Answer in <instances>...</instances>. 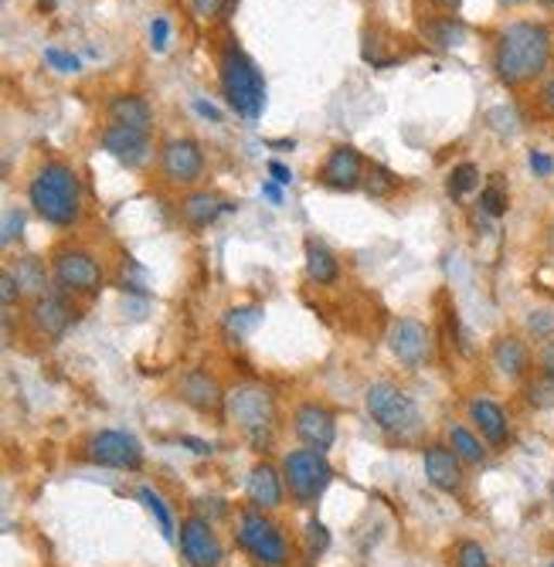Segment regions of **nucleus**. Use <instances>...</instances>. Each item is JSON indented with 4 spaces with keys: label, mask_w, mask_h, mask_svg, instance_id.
<instances>
[{
    "label": "nucleus",
    "mask_w": 554,
    "mask_h": 567,
    "mask_svg": "<svg viewBox=\"0 0 554 567\" xmlns=\"http://www.w3.org/2000/svg\"><path fill=\"white\" fill-rule=\"evenodd\" d=\"M106 113L113 123L133 126V130H143V133H150V126H154V109H150V102L143 95H133V92H123V95L109 99Z\"/></svg>",
    "instance_id": "obj_22"
},
{
    "label": "nucleus",
    "mask_w": 554,
    "mask_h": 567,
    "mask_svg": "<svg viewBox=\"0 0 554 567\" xmlns=\"http://www.w3.org/2000/svg\"><path fill=\"white\" fill-rule=\"evenodd\" d=\"M425 476L442 493H460L463 489V459L452 452L449 446L436 442L425 449Z\"/></svg>",
    "instance_id": "obj_17"
},
{
    "label": "nucleus",
    "mask_w": 554,
    "mask_h": 567,
    "mask_svg": "<svg viewBox=\"0 0 554 567\" xmlns=\"http://www.w3.org/2000/svg\"><path fill=\"white\" fill-rule=\"evenodd\" d=\"M140 500L146 503V510L154 513V520L160 524V533L167 537V540H173V517H170V510H167V503L157 497V489H150V486H143L140 489Z\"/></svg>",
    "instance_id": "obj_30"
},
{
    "label": "nucleus",
    "mask_w": 554,
    "mask_h": 567,
    "mask_svg": "<svg viewBox=\"0 0 554 567\" xmlns=\"http://www.w3.org/2000/svg\"><path fill=\"white\" fill-rule=\"evenodd\" d=\"M86 459L92 462V466H103V469L137 473L143 466V446L130 431L106 428V431H95L86 442Z\"/></svg>",
    "instance_id": "obj_8"
},
{
    "label": "nucleus",
    "mask_w": 554,
    "mask_h": 567,
    "mask_svg": "<svg viewBox=\"0 0 554 567\" xmlns=\"http://www.w3.org/2000/svg\"><path fill=\"white\" fill-rule=\"evenodd\" d=\"M167 41H170V21L154 17L150 21V44H154V51H167Z\"/></svg>",
    "instance_id": "obj_38"
},
{
    "label": "nucleus",
    "mask_w": 554,
    "mask_h": 567,
    "mask_svg": "<svg viewBox=\"0 0 554 567\" xmlns=\"http://www.w3.org/2000/svg\"><path fill=\"white\" fill-rule=\"evenodd\" d=\"M14 275H17V282H21L24 293H44V286H48L44 269L38 266V259H24V262L17 266Z\"/></svg>",
    "instance_id": "obj_31"
},
{
    "label": "nucleus",
    "mask_w": 554,
    "mask_h": 567,
    "mask_svg": "<svg viewBox=\"0 0 554 567\" xmlns=\"http://www.w3.org/2000/svg\"><path fill=\"white\" fill-rule=\"evenodd\" d=\"M307 275L313 282H320V286H334V282L340 279L337 255L317 239H307Z\"/></svg>",
    "instance_id": "obj_24"
},
{
    "label": "nucleus",
    "mask_w": 554,
    "mask_h": 567,
    "mask_svg": "<svg viewBox=\"0 0 554 567\" xmlns=\"http://www.w3.org/2000/svg\"><path fill=\"white\" fill-rule=\"evenodd\" d=\"M178 540H181V554L191 567H221L224 560L221 540L205 517H188Z\"/></svg>",
    "instance_id": "obj_11"
},
{
    "label": "nucleus",
    "mask_w": 554,
    "mask_h": 567,
    "mask_svg": "<svg viewBox=\"0 0 554 567\" xmlns=\"http://www.w3.org/2000/svg\"><path fill=\"white\" fill-rule=\"evenodd\" d=\"M503 8H520V4H527V0H500Z\"/></svg>",
    "instance_id": "obj_49"
},
{
    "label": "nucleus",
    "mask_w": 554,
    "mask_h": 567,
    "mask_svg": "<svg viewBox=\"0 0 554 567\" xmlns=\"http://www.w3.org/2000/svg\"><path fill=\"white\" fill-rule=\"evenodd\" d=\"M433 4H439V8H449V11H456L463 0H433Z\"/></svg>",
    "instance_id": "obj_48"
},
{
    "label": "nucleus",
    "mask_w": 554,
    "mask_h": 567,
    "mask_svg": "<svg viewBox=\"0 0 554 567\" xmlns=\"http://www.w3.org/2000/svg\"><path fill=\"white\" fill-rule=\"evenodd\" d=\"M554 38L541 21H511L503 24L493 41V72L507 89H524L538 82L551 65Z\"/></svg>",
    "instance_id": "obj_1"
},
{
    "label": "nucleus",
    "mask_w": 554,
    "mask_h": 567,
    "mask_svg": "<svg viewBox=\"0 0 554 567\" xmlns=\"http://www.w3.org/2000/svg\"><path fill=\"white\" fill-rule=\"evenodd\" d=\"M527 330H531L538 340H547L554 333V313H547V309H538V313H531V320H527Z\"/></svg>",
    "instance_id": "obj_37"
},
{
    "label": "nucleus",
    "mask_w": 554,
    "mask_h": 567,
    "mask_svg": "<svg viewBox=\"0 0 554 567\" xmlns=\"http://www.w3.org/2000/svg\"><path fill=\"white\" fill-rule=\"evenodd\" d=\"M283 482L280 473H275L269 462H259L256 469L248 476V500L256 510L269 513V510H280L283 506Z\"/></svg>",
    "instance_id": "obj_20"
},
{
    "label": "nucleus",
    "mask_w": 554,
    "mask_h": 567,
    "mask_svg": "<svg viewBox=\"0 0 554 567\" xmlns=\"http://www.w3.org/2000/svg\"><path fill=\"white\" fill-rule=\"evenodd\" d=\"M218 79H221V92L229 99V106L248 119L256 123L266 113V79L259 65L245 55V48L239 41H224L221 44V55H218Z\"/></svg>",
    "instance_id": "obj_3"
},
{
    "label": "nucleus",
    "mask_w": 554,
    "mask_h": 567,
    "mask_svg": "<svg viewBox=\"0 0 554 567\" xmlns=\"http://www.w3.org/2000/svg\"><path fill=\"white\" fill-rule=\"evenodd\" d=\"M541 374L554 381V340L541 350Z\"/></svg>",
    "instance_id": "obj_43"
},
{
    "label": "nucleus",
    "mask_w": 554,
    "mask_h": 567,
    "mask_svg": "<svg viewBox=\"0 0 554 567\" xmlns=\"http://www.w3.org/2000/svg\"><path fill=\"white\" fill-rule=\"evenodd\" d=\"M160 170L170 184H197L201 173H205V153H201L197 140L191 137H173L160 150Z\"/></svg>",
    "instance_id": "obj_10"
},
{
    "label": "nucleus",
    "mask_w": 554,
    "mask_h": 567,
    "mask_svg": "<svg viewBox=\"0 0 554 567\" xmlns=\"http://www.w3.org/2000/svg\"><path fill=\"white\" fill-rule=\"evenodd\" d=\"M21 296H24V289H21L14 269H4V275H0V299H4V309H11Z\"/></svg>",
    "instance_id": "obj_36"
},
{
    "label": "nucleus",
    "mask_w": 554,
    "mask_h": 567,
    "mask_svg": "<svg viewBox=\"0 0 554 567\" xmlns=\"http://www.w3.org/2000/svg\"><path fill=\"white\" fill-rule=\"evenodd\" d=\"M480 188V170H476V164H460V167H452L449 180H446V191L452 201H463L469 191Z\"/></svg>",
    "instance_id": "obj_28"
},
{
    "label": "nucleus",
    "mask_w": 554,
    "mask_h": 567,
    "mask_svg": "<svg viewBox=\"0 0 554 567\" xmlns=\"http://www.w3.org/2000/svg\"><path fill=\"white\" fill-rule=\"evenodd\" d=\"M323 184L326 188H334V191H355L361 188V180H364V160H361V153L355 146H334L331 153H326V160H323Z\"/></svg>",
    "instance_id": "obj_14"
},
{
    "label": "nucleus",
    "mask_w": 554,
    "mask_h": 567,
    "mask_svg": "<svg viewBox=\"0 0 554 567\" xmlns=\"http://www.w3.org/2000/svg\"><path fill=\"white\" fill-rule=\"evenodd\" d=\"M531 170L538 177H547V173H554V160L547 157V153H541V150H531Z\"/></svg>",
    "instance_id": "obj_42"
},
{
    "label": "nucleus",
    "mask_w": 554,
    "mask_h": 567,
    "mask_svg": "<svg viewBox=\"0 0 554 567\" xmlns=\"http://www.w3.org/2000/svg\"><path fill=\"white\" fill-rule=\"evenodd\" d=\"M194 113H197V116H205V119H211V123L221 119V113L211 106V102H205V99H194Z\"/></svg>",
    "instance_id": "obj_45"
},
{
    "label": "nucleus",
    "mask_w": 554,
    "mask_h": 567,
    "mask_svg": "<svg viewBox=\"0 0 554 567\" xmlns=\"http://www.w3.org/2000/svg\"><path fill=\"white\" fill-rule=\"evenodd\" d=\"M456 567H490V554L476 540H463L456 547Z\"/></svg>",
    "instance_id": "obj_32"
},
{
    "label": "nucleus",
    "mask_w": 554,
    "mask_h": 567,
    "mask_svg": "<svg viewBox=\"0 0 554 567\" xmlns=\"http://www.w3.org/2000/svg\"><path fill=\"white\" fill-rule=\"evenodd\" d=\"M52 275L62 286V293L72 296H92L103 286V269L86 248H62L52 259Z\"/></svg>",
    "instance_id": "obj_9"
},
{
    "label": "nucleus",
    "mask_w": 554,
    "mask_h": 567,
    "mask_svg": "<svg viewBox=\"0 0 554 567\" xmlns=\"http://www.w3.org/2000/svg\"><path fill=\"white\" fill-rule=\"evenodd\" d=\"M72 320H75V309H72V302L62 293H38L35 296L31 323H35V330L41 333V337L59 340L62 333L72 326Z\"/></svg>",
    "instance_id": "obj_15"
},
{
    "label": "nucleus",
    "mask_w": 554,
    "mask_h": 567,
    "mask_svg": "<svg viewBox=\"0 0 554 567\" xmlns=\"http://www.w3.org/2000/svg\"><path fill=\"white\" fill-rule=\"evenodd\" d=\"M544 106H547V109L554 113V79H551V82L544 86Z\"/></svg>",
    "instance_id": "obj_47"
},
{
    "label": "nucleus",
    "mask_w": 554,
    "mask_h": 567,
    "mask_svg": "<svg viewBox=\"0 0 554 567\" xmlns=\"http://www.w3.org/2000/svg\"><path fill=\"white\" fill-rule=\"evenodd\" d=\"M538 4H544V8H554V0H538Z\"/></svg>",
    "instance_id": "obj_50"
},
{
    "label": "nucleus",
    "mask_w": 554,
    "mask_h": 567,
    "mask_svg": "<svg viewBox=\"0 0 554 567\" xmlns=\"http://www.w3.org/2000/svg\"><path fill=\"white\" fill-rule=\"evenodd\" d=\"M507 204H511V194H507V184L500 180V173L490 180V184L484 188L480 194V211L490 215V218H500L503 211H507Z\"/></svg>",
    "instance_id": "obj_29"
},
{
    "label": "nucleus",
    "mask_w": 554,
    "mask_h": 567,
    "mask_svg": "<svg viewBox=\"0 0 554 567\" xmlns=\"http://www.w3.org/2000/svg\"><path fill=\"white\" fill-rule=\"evenodd\" d=\"M224 415H229L232 425H239L245 431L248 442H256L259 449L272 442L275 435V398L262 384H239V388L229 391V401H224Z\"/></svg>",
    "instance_id": "obj_4"
},
{
    "label": "nucleus",
    "mask_w": 554,
    "mask_h": 567,
    "mask_svg": "<svg viewBox=\"0 0 554 567\" xmlns=\"http://www.w3.org/2000/svg\"><path fill=\"white\" fill-rule=\"evenodd\" d=\"M395 188H398V180L385 167H371V173H368V194L371 197H388Z\"/></svg>",
    "instance_id": "obj_34"
},
{
    "label": "nucleus",
    "mask_w": 554,
    "mask_h": 567,
    "mask_svg": "<svg viewBox=\"0 0 554 567\" xmlns=\"http://www.w3.org/2000/svg\"><path fill=\"white\" fill-rule=\"evenodd\" d=\"M191 8L201 21H211L224 11V0H191Z\"/></svg>",
    "instance_id": "obj_41"
},
{
    "label": "nucleus",
    "mask_w": 554,
    "mask_h": 567,
    "mask_svg": "<svg viewBox=\"0 0 554 567\" xmlns=\"http://www.w3.org/2000/svg\"><path fill=\"white\" fill-rule=\"evenodd\" d=\"M232 208H235V204L218 201L211 191H194V194H188V197L181 201V218H184L191 228H208L218 215L232 211Z\"/></svg>",
    "instance_id": "obj_23"
},
{
    "label": "nucleus",
    "mask_w": 554,
    "mask_h": 567,
    "mask_svg": "<svg viewBox=\"0 0 554 567\" xmlns=\"http://www.w3.org/2000/svg\"><path fill=\"white\" fill-rule=\"evenodd\" d=\"M469 422L476 425V431L484 435V442L490 446H507L511 438V422H507V411H503L493 398H476L469 401Z\"/></svg>",
    "instance_id": "obj_19"
},
{
    "label": "nucleus",
    "mask_w": 554,
    "mask_h": 567,
    "mask_svg": "<svg viewBox=\"0 0 554 567\" xmlns=\"http://www.w3.org/2000/svg\"><path fill=\"white\" fill-rule=\"evenodd\" d=\"M449 449L456 452L463 462H469V466H480V462L487 459L484 442H480V438H476L469 428H463V425H452V428H449Z\"/></svg>",
    "instance_id": "obj_25"
},
{
    "label": "nucleus",
    "mask_w": 554,
    "mask_h": 567,
    "mask_svg": "<svg viewBox=\"0 0 554 567\" xmlns=\"http://www.w3.org/2000/svg\"><path fill=\"white\" fill-rule=\"evenodd\" d=\"M28 201L41 221L68 228L82 218V180L62 160L41 164L38 173L31 177Z\"/></svg>",
    "instance_id": "obj_2"
},
{
    "label": "nucleus",
    "mask_w": 554,
    "mask_h": 567,
    "mask_svg": "<svg viewBox=\"0 0 554 567\" xmlns=\"http://www.w3.org/2000/svg\"><path fill=\"white\" fill-rule=\"evenodd\" d=\"M551 567H554V564H551Z\"/></svg>",
    "instance_id": "obj_51"
},
{
    "label": "nucleus",
    "mask_w": 554,
    "mask_h": 567,
    "mask_svg": "<svg viewBox=\"0 0 554 567\" xmlns=\"http://www.w3.org/2000/svg\"><path fill=\"white\" fill-rule=\"evenodd\" d=\"M181 398H184L191 408L205 411V415H221L224 401H229V395L221 391V384H218L211 374H205V371L184 374V381H181Z\"/></svg>",
    "instance_id": "obj_18"
},
{
    "label": "nucleus",
    "mask_w": 554,
    "mask_h": 567,
    "mask_svg": "<svg viewBox=\"0 0 554 567\" xmlns=\"http://www.w3.org/2000/svg\"><path fill=\"white\" fill-rule=\"evenodd\" d=\"M307 537H310V547H313V554H320V551L331 547V533H326V527H323L320 520H310Z\"/></svg>",
    "instance_id": "obj_40"
},
{
    "label": "nucleus",
    "mask_w": 554,
    "mask_h": 567,
    "mask_svg": "<svg viewBox=\"0 0 554 567\" xmlns=\"http://www.w3.org/2000/svg\"><path fill=\"white\" fill-rule=\"evenodd\" d=\"M21 231H24V211H8L4 215V235H0V242H4V245H11L17 235H21Z\"/></svg>",
    "instance_id": "obj_39"
},
{
    "label": "nucleus",
    "mask_w": 554,
    "mask_h": 567,
    "mask_svg": "<svg viewBox=\"0 0 554 567\" xmlns=\"http://www.w3.org/2000/svg\"><path fill=\"white\" fill-rule=\"evenodd\" d=\"M103 150L116 157L123 167H140L150 157V133L133 130V126L109 123L103 130Z\"/></svg>",
    "instance_id": "obj_16"
},
{
    "label": "nucleus",
    "mask_w": 554,
    "mask_h": 567,
    "mask_svg": "<svg viewBox=\"0 0 554 567\" xmlns=\"http://www.w3.org/2000/svg\"><path fill=\"white\" fill-rule=\"evenodd\" d=\"M388 347L405 368H422L425 360H429L433 337H429V330H425V323L405 317V320H395V326L388 333Z\"/></svg>",
    "instance_id": "obj_13"
},
{
    "label": "nucleus",
    "mask_w": 554,
    "mask_h": 567,
    "mask_svg": "<svg viewBox=\"0 0 554 567\" xmlns=\"http://www.w3.org/2000/svg\"><path fill=\"white\" fill-rule=\"evenodd\" d=\"M269 173H272L275 184H289V180H293L289 167H286V164H280V160H272V164H269Z\"/></svg>",
    "instance_id": "obj_44"
},
{
    "label": "nucleus",
    "mask_w": 554,
    "mask_h": 567,
    "mask_svg": "<svg viewBox=\"0 0 554 567\" xmlns=\"http://www.w3.org/2000/svg\"><path fill=\"white\" fill-rule=\"evenodd\" d=\"M239 544L256 557L262 567H286L289 564V544L262 510H245L239 513Z\"/></svg>",
    "instance_id": "obj_7"
},
{
    "label": "nucleus",
    "mask_w": 554,
    "mask_h": 567,
    "mask_svg": "<svg viewBox=\"0 0 554 567\" xmlns=\"http://www.w3.org/2000/svg\"><path fill=\"white\" fill-rule=\"evenodd\" d=\"M364 401H368V415L374 418V425L385 428L388 435H412L422 422L418 404L388 381L371 384Z\"/></svg>",
    "instance_id": "obj_6"
},
{
    "label": "nucleus",
    "mask_w": 554,
    "mask_h": 567,
    "mask_svg": "<svg viewBox=\"0 0 554 567\" xmlns=\"http://www.w3.org/2000/svg\"><path fill=\"white\" fill-rule=\"evenodd\" d=\"M283 479L299 506H313L334 479V466L317 449H296L283 459Z\"/></svg>",
    "instance_id": "obj_5"
},
{
    "label": "nucleus",
    "mask_w": 554,
    "mask_h": 567,
    "mask_svg": "<svg viewBox=\"0 0 554 567\" xmlns=\"http://www.w3.org/2000/svg\"><path fill=\"white\" fill-rule=\"evenodd\" d=\"M262 309L259 306H235V309H229V313H224V330L232 333V337H248L252 330H256L259 323H262Z\"/></svg>",
    "instance_id": "obj_27"
},
{
    "label": "nucleus",
    "mask_w": 554,
    "mask_h": 567,
    "mask_svg": "<svg viewBox=\"0 0 554 567\" xmlns=\"http://www.w3.org/2000/svg\"><path fill=\"white\" fill-rule=\"evenodd\" d=\"M293 428L299 435V442H307L317 452H326V449L337 442V418H334V411L323 408V404H313V401L296 408Z\"/></svg>",
    "instance_id": "obj_12"
},
{
    "label": "nucleus",
    "mask_w": 554,
    "mask_h": 567,
    "mask_svg": "<svg viewBox=\"0 0 554 567\" xmlns=\"http://www.w3.org/2000/svg\"><path fill=\"white\" fill-rule=\"evenodd\" d=\"M493 368L503 377L524 381L527 374H531V350H527V344L520 337H500L493 344Z\"/></svg>",
    "instance_id": "obj_21"
},
{
    "label": "nucleus",
    "mask_w": 554,
    "mask_h": 567,
    "mask_svg": "<svg viewBox=\"0 0 554 567\" xmlns=\"http://www.w3.org/2000/svg\"><path fill=\"white\" fill-rule=\"evenodd\" d=\"M527 401L534 408H554V381L541 374V381L527 384Z\"/></svg>",
    "instance_id": "obj_33"
},
{
    "label": "nucleus",
    "mask_w": 554,
    "mask_h": 567,
    "mask_svg": "<svg viewBox=\"0 0 554 567\" xmlns=\"http://www.w3.org/2000/svg\"><path fill=\"white\" fill-rule=\"evenodd\" d=\"M44 62L52 65V68H59V72H65V75H72V72L82 68V62L75 59V55H68V51H62V48H48V51H44Z\"/></svg>",
    "instance_id": "obj_35"
},
{
    "label": "nucleus",
    "mask_w": 554,
    "mask_h": 567,
    "mask_svg": "<svg viewBox=\"0 0 554 567\" xmlns=\"http://www.w3.org/2000/svg\"><path fill=\"white\" fill-rule=\"evenodd\" d=\"M425 38H429L436 48H456L466 38V24L460 17H436L425 24Z\"/></svg>",
    "instance_id": "obj_26"
},
{
    "label": "nucleus",
    "mask_w": 554,
    "mask_h": 567,
    "mask_svg": "<svg viewBox=\"0 0 554 567\" xmlns=\"http://www.w3.org/2000/svg\"><path fill=\"white\" fill-rule=\"evenodd\" d=\"M262 194H266L272 204H283V184H275V180H266V184H262Z\"/></svg>",
    "instance_id": "obj_46"
}]
</instances>
